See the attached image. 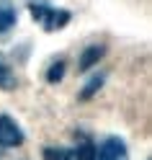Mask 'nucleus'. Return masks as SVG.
I'll return each mask as SVG.
<instances>
[{
	"label": "nucleus",
	"mask_w": 152,
	"mask_h": 160,
	"mask_svg": "<svg viewBox=\"0 0 152 160\" xmlns=\"http://www.w3.org/2000/svg\"><path fill=\"white\" fill-rule=\"evenodd\" d=\"M28 11H31L36 23H42L44 31H57V28L70 23V11L52 8V5H47L44 0H31V3H28Z\"/></svg>",
	"instance_id": "nucleus-1"
},
{
	"label": "nucleus",
	"mask_w": 152,
	"mask_h": 160,
	"mask_svg": "<svg viewBox=\"0 0 152 160\" xmlns=\"http://www.w3.org/2000/svg\"><path fill=\"white\" fill-rule=\"evenodd\" d=\"M93 160H129L126 145L119 137H106L103 142L96 147V158Z\"/></svg>",
	"instance_id": "nucleus-2"
},
{
	"label": "nucleus",
	"mask_w": 152,
	"mask_h": 160,
	"mask_svg": "<svg viewBox=\"0 0 152 160\" xmlns=\"http://www.w3.org/2000/svg\"><path fill=\"white\" fill-rule=\"evenodd\" d=\"M23 145V129L11 116L0 114V147H18Z\"/></svg>",
	"instance_id": "nucleus-3"
},
{
	"label": "nucleus",
	"mask_w": 152,
	"mask_h": 160,
	"mask_svg": "<svg viewBox=\"0 0 152 160\" xmlns=\"http://www.w3.org/2000/svg\"><path fill=\"white\" fill-rule=\"evenodd\" d=\"M103 52H106V49H103V47H98V44L85 47V49H83V54H80V62H77L80 72H88L93 65H98V59L103 57Z\"/></svg>",
	"instance_id": "nucleus-4"
},
{
	"label": "nucleus",
	"mask_w": 152,
	"mask_h": 160,
	"mask_svg": "<svg viewBox=\"0 0 152 160\" xmlns=\"http://www.w3.org/2000/svg\"><path fill=\"white\" fill-rule=\"evenodd\" d=\"M13 26H16V8L5 0H0V34L11 31Z\"/></svg>",
	"instance_id": "nucleus-5"
},
{
	"label": "nucleus",
	"mask_w": 152,
	"mask_h": 160,
	"mask_svg": "<svg viewBox=\"0 0 152 160\" xmlns=\"http://www.w3.org/2000/svg\"><path fill=\"white\" fill-rule=\"evenodd\" d=\"M93 158H96V145L90 139H83L77 150H72V160H93Z\"/></svg>",
	"instance_id": "nucleus-6"
},
{
	"label": "nucleus",
	"mask_w": 152,
	"mask_h": 160,
	"mask_svg": "<svg viewBox=\"0 0 152 160\" xmlns=\"http://www.w3.org/2000/svg\"><path fill=\"white\" fill-rule=\"evenodd\" d=\"M16 88V75L3 59H0V91H13Z\"/></svg>",
	"instance_id": "nucleus-7"
},
{
	"label": "nucleus",
	"mask_w": 152,
	"mask_h": 160,
	"mask_svg": "<svg viewBox=\"0 0 152 160\" xmlns=\"http://www.w3.org/2000/svg\"><path fill=\"white\" fill-rule=\"evenodd\" d=\"M103 80H106L103 75H93V78H90L88 83H85V88L80 91V101H88V98H93V93H96V91H101Z\"/></svg>",
	"instance_id": "nucleus-8"
},
{
	"label": "nucleus",
	"mask_w": 152,
	"mask_h": 160,
	"mask_svg": "<svg viewBox=\"0 0 152 160\" xmlns=\"http://www.w3.org/2000/svg\"><path fill=\"white\" fill-rule=\"evenodd\" d=\"M44 160H72V150H67V147H44Z\"/></svg>",
	"instance_id": "nucleus-9"
},
{
	"label": "nucleus",
	"mask_w": 152,
	"mask_h": 160,
	"mask_svg": "<svg viewBox=\"0 0 152 160\" xmlns=\"http://www.w3.org/2000/svg\"><path fill=\"white\" fill-rule=\"evenodd\" d=\"M65 70H67L65 59H59V62H54L52 67L47 70V83H59V80L65 78Z\"/></svg>",
	"instance_id": "nucleus-10"
}]
</instances>
